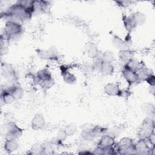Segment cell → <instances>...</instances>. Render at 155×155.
Segmentation results:
<instances>
[{
	"mask_svg": "<svg viewBox=\"0 0 155 155\" xmlns=\"http://www.w3.org/2000/svg\"><path fill=\"white\" fill-rule=\"evenodd\" d=\"M78 129V127L75 124H70L64 129L67 136H71L75 134Z\"/></svg>",
	"mask_w": 155,
	"mask_h": 155,
	"instance_id": "d6a6232c",
	"label": "cell"
},
{
	"mask_svg": "<svg viewBox=\"0 0 155 155\" xmlns=\"http://www.w3.org/2000/svg\"><path fill=\"white\" fill-rule=\"evenodd\" d=\"M99 71L105 76L111 75L114 72V67L112 63L102 61Z\"/></svg>",
	"mask_w": 155,
	"mask_h": 155,
	"instance_id": "ffe728a7",
	"label": "cell"
},
{
	"mask_svg": "<svg viewBox=\"0 0 155 155\" xmlns=\"http://www.w3.org/2000/svg\"><path fill=\"white\" fill-rule=\"evenodd\" d=\"M108 130V128L99 126V125H94L93 129L92 130L95 137H101L102 135L105 134Z\"/></svg>",
	"mask_w": 155,
	"mask_h": 155,
	"instance_id": "f546056e",
	"label": "cell"
},
{
	"mask_svg": "<svg viewBox=\"0 0 155 155\" xmlns=\"http://www.w3.org/2000/svg\"><path fill=\"white\" fill-rule=\"evenodd\" d=\"M43 150L42 154H53L54 151V146L52 145L50 141L45 142L42 143Z\"/></svg>",
	"mask_w": 155,
	"mask_h": 155,
	"instance_id": "f1b7e54d",
	"label": "cell"
},
{
	"mask_svg": "<svg viewBox=\"0 0 155 155\" xmlns=\"http://www.w3.org/2000/svg\"><path fill=\"white\" fill-rule=\"evenodd\" d=\"M122 129L121 127H114L111 129L108 128V130L106 133L110 135L111 136H112L113 137H114L115 139L116 137L119 136V135L122 132Z\"/></svg>",
	"mask_w": 155,
	"mask_h": 155,
	"instance_id": "836d02e7",
	"label": "cell"
},
{
	"mask_svg": "<svg viewBox=\"0 0 155 155\" xmlns=\"http://www.w3.org/2000/svg\"><path fill=\"white\" fill-rule=\"evenodd\" d=\"M1 71L2 75L7 81V82H17L15 71L10 64L6 63L2 64Z\"/></svg>",
	"mask_w": 155,
	"mask_h": 155,
	"instance_id": "ba28073f",
	"label": "cell"
},
{
	"mask_svg": "<svg viewBox=\"0 0 155 155\" xmlns=\"http://www.w3.org/2000/svg\"><path fill=\"white\" fill-rule=\"evenodd\" d=\"M150 93L152 94H154V86H150Z\"/></svg>",
	"mask_w": 155,
	"mask_h": 155,
	"instance_id": "b9f144b4",
	"label": "cell"
},
{
	"mask_svg": "<svg viewBox=\"0 0 155 155\" xmlns=\"http://www.w3.org/2000/svg\"><path fill=\"white\" fill-rule=\"evenodd\" d=\"M33 15H39L44 13L42 1H33L31 7Z\"/></svg>",
	"mask_w": 155,
	"mask_h": 155,
	"instance_id": "d4e9b609",
	"label": "cell"
},
{
	"mask_svg": "<svg viewBox=\"0 0 155 155\" xmlns=\"http://www.w3.org/2000/svg\"><path fill=\"white\" fill-rule=\"evenodd\" d=\"M145 81L147 82V84L150 85V86H154L155 85V76L154 74L148 75L145 79Z\"/></svg>",
	"mask_w": 155,
	"mask_h": 155,
	"instance_id": "d590c367",
	"label": "cell"
},
{
	"mask_svg": "<svg viewBox=\"0 0 155 155\" xmlns=\"http://www.w3.org/2000/svg\"><path fill=\"white\" fill-rule=\"evenodd\" d=\"M42 150H43L42 144L40 143H35L31 146L28 154H31V155L42 154Z\"/></svg>",
	"mask_w": 155,
	"mask_h": 155,
	"instance_id": "4316f807",
	"label": "cell"
},
{
	"mask_svg": "<svg viewBox=\"0 0 155 155\" xmlns=\"http://www.w3.org/2000/svg\"><path fill=\"white\" fill-rule=\"evenodd\" d=\"M80 136L81 139L85 142H91L95 139V136L92 130H82Z\"/></svg>",
	"mask_w": 155,
	"mask_h": 155,
	"instance_id": "484cf974",
	"label": "cell"
},
{
	"mask_svg": "<svg viewBox=\"0 0 155 155\" xmlns=\"http://www.w3.org/2000/svg\"><path fill=\"white\" fill-rule=\"evenodd\" d=\"M132 16L134 19V21L136 24V25H142L145 23L146 21V16L145 15L140 13L139 12H136L134 14L132 15Z\"/></svg>",
	"mask_w": 155,
	"mask_h": 155,
	"instance_id": "83f0119b",
	"label": "cell"
},
{
	"mask_svg": "<svg viewBox=\"0 0 155 155\" xmlns=\"http://www.w3.org/2000/svg\"><path fill=\"white\" fill-rule=\"evenodd\" d=\"M24 33L22 24L14 21H6L1 38L8 42L18 40Z\"/></svg>",
	"mask_w": 155,
	"mask_h": 155,
	"instance_id": "7a4b0ae2",
	"label": "cell"
},
{
	"mask_svg": "<svg viewBox=\"0 0 155 155\" xmlns=\"http://www.w3.org/2000/svg\"><path fill=\"white\" fill-rule=\"evenodd\" d=\"M94 125L91 124H89V123H87L85 124L84 125H83L82 126V130H92L94 128Z\"/></svg>",
	"mask_w": 155,
	"mask_h": 155,
	"instance_id": "60d3db41",
	"label": "cell"
},
{
	"mask_svg": "<svg viewBox=\"0 0 155 155\" xmlns=\"http://www.w3.org/2000/svg\"><path fill=\"white\" fill-rule=\"evenodd\" d=\"M85 50L88 56L92 59L95 58L99 53L97 45L92 42L87 43L85 47Z\"/></svg>",
	"mask_w": 155,
	"mask_h": 155,
	"instance_id": "d6986e66",
	"label": "cell"
},
{
	"mask_svg": "<svg viewBox=\"0 0 155 155\" xmlns=\"http://www.w3.org/2000/svg\"><path fill=\"white\" fill-rule=\"evenodd\" d=\"M115 143V139L110 135L105 133L100 137L97 145L101 147H110L114 146Z\"/></svg>",
	"mask_w": 155,
	"mask_h": 155,
	"instance_id": "9a60e30c",
	"label": "cell"
},
{
	"mask_svg": "<svg viewBox=\"0 0 155 155\" xmlns=\"http://www.w3.org/2000/svg\"><path fill=\"white\" fill-rule=\"evenodd\" d=\"M93 154H101V155H115L117 154L114 146L110 147H101L97 145L94 148L93 151Z\"/></svg>",
	"mask_w": 155,
	"mask_h": 155,
	"instance_id": "4fadbf2b",
	"label": "cell"
},
{
	"mask_svg": "<svg viewBox=\"0 0 155 155\" xmlns=\"http://www.w3.org/2000/svg\"><path fill=\"white\" fill-rule=\"evenodd\" d=\"M143 108H144L143 111L147 114V117H148L151 118V116H152L151 117L154 119V105L151 104L147 103V104H145V107H143Z\"/></svg>",
	"mask_w": 155,
	"mask_h": 155,
	"instance_id": "1f68e13d",
	"label": "cell"
},
{
	"mask_svg": "<svg viewBox=\"0 0 155 155\" xmlns=\"http://www.w3.org/2000/svg\"><path fill=\"white\" fill-rule=\"evenodd\" d=\"M38 57L41 59L44 60H56L58 56L56 53L51 49L49 50H42L38 49L36 50Z\"/></svg>",
	"mask_w": 155,
	"mask_h": 155,
	"instance_id": "8fae6325",
	"label": "cell"
},
{
	"mask_svg": "<svg viewBox=\"0 0 155 155\" xmlns=\"http://www.w3.org/2000/svg\"><path fill=\"white\" fill-rule=\"evenodd\" d=\"M23 134V130L14 121H9L7 124L5 139H18Z\"/></svg>",
	"mask_w": 155,
	"mask_h": 155,
	"instance_id": "52a82bcc",
	"label": "cell"
},
{
	"mask_svg": "<svg viewBox=\"0 0 155 155\" xmlns=\"http://www.w3.org/2000/svg\"><path fill=\"white\" fill-rule=\"evenodd\" d=\"M122 73L124 78H125V79L129 85L139 83L136 73L130 70L125 65H124L122 68Z\"/></svg>",
	"mask_w": 155,
	"mask_h": 155,
	"instance_id": "9c48e42d",
	"label": "cell"
},
{
	"mask_svg": "<svg viewBox=\"0 0 155 155\" xmlns=\"http://www.w3.org/2000/svg\"><path fill=\"white\" fill-rule=\"evenodd\" d=\"M33 16L31 9L27 8L19 4L18 1L11 5L5 11L1 13V19L5 21H14L23 24L24 22L30 20Z\"/></svg>",
	"mask_w": 155,
	"mask_h": 155,
	"instance_id": "6da1fadb",
	"label": "cell"
},
{
	"mask_svg": "<svg viewBox=\"0 0 155 155\" xmlns=\"http://www.w3.org/2000/svg\"><path fill=\"white\" fill-rule=\"evenodd\" d=\"M1 101L4 104H11L13 103L16 99L11 93L4 90L3 88H1Z\"/></svg>",
	"mask_w": 155,
	"mask_h": 155,
	"instance_id": "e0dca14e",
	"label": "cell"
},
{
	"mask_svg": "<svg viewBox=\"0 0 155 155\" xmlns=\"http://www.w3.org/2000/svg\"><path fill=\"white\" fill-rule=\"evenodd\" d=\"M154 133V119L147 117L142 122L138 132L139 139H146Z\"/></svg>",
	"mask_w": 155,
	"mask_h": 155,
	"instance_id": "5b68a950",
	"label": "cell"
},
{
	"mask_svg": "<svg viewBox=\"0 0 155 155\" xmlns=\"http://www.w3.org/2000/svg\"><path fill=\"white\" fill-rule=\"evenodd\" d=\"M50 141L54 147H59L62 145V140L58 138L57 136L53 137Z\"/></svg>",
	"mask_w": 155,
	"mask_h": 155,
	"instance_id": "e575fe53",
	"label": "cell"
},
{
	"mask_svg": "<svg viewBox=\"0 0 155 155\" xmlns=\"http://www.w3.org/2000/svg\"><path fill=\"white\" fill-rule=\"evenodd\" d=\"M150 145L152 147H154V143H155V134L154 133L150 135L146 139H145Z\"/></svg>",
	"mask_w": 155,
	"mask_h": 155,
	"instance_id": "f35d334b",
	"label": "cell"
},
{
	"mask_svg": "<svg viewBox=\"0 0 155 155\" xmlns=\"http://www.w3.org/2000/svg\"><path fill=\"white\" fill-rule=\"evenodd\" d=\"M61 70L63 79L65 82L68 84H73L76 82L77 79L76 76L73 73L68 71L67 68L65 69V68L62 67V68H61Z\"/></svg>",
	"mask_w": 155,
	"mask_h": 155,
	"instance_id": "44dd1931",
	"label": "cell"
},
{
	"mask_svg": "<svg viewBox=\"0 0 155 155\" xmlns=\"http://www.w3.org/2000/svg\"><path fill=\"white\" fill-rule=\"evenodd\" d=\"M113 45L117 49L119 50V51L130 49V46L127 44L125 40H122L121 38H120L117 36H115L113 38Z\"/></svg>",
	"mask_w": 155,
	"mask_h": 155,
	"instance_id": "7402d4cb",
	"label": "cell"
},
{
	"mask_svg": "<svg viewBox=\"0 0 155 155\" xmlns=\"http://www.w3.org/2000/svg\"><path fill=\"white\" fill-rule=\"evenodd\" d=\"M56 136L58 138H59L61 140H62V141H64L66 139V137H67L64 129H61V130H59L57 133Z\"/></svg>",
	"mask_w": 155,
	"mask_h": 155,
	"instance_id": "74e56055",
	"label": "cell"
},
{
	"mask_svg": "<svg viewBox=\"0 0 155 155\" xmlns=\"http://www.w3.org/2000/svg\"><path fill=\"white\" fill-rule=\"evenodd\" d=\"M122 21L124 23V25L125 28V30L128 33L131 32L137 26L132 15L129 16L124 15L122 16Z\"/></svg>",
	"mask_w": 155,
	"mask_h": 155,
	"instance_id": "ac0fdd59",
	"label": "cell"
},
{
	"mask_svg": "<svg viewBox=\"0 0 155 155\" xmlns=\"http://www.w3.org/2000/svg\"><path fill=\"white\" fill-rule=\"evenodd\" d=\"M35 78V82L43 89L48 90L54 84V80L51 73L47 68L39 70Z\"/></svg>",
	"mask_w": 155,
	"mask_h": 155,
	"instance_id": "277c9868",
	"label": "cell"
},
{
	"mask_svg": "<svg viewBox=\"0 0 155 155\" xmlns=\"http://www.w3.org/2000/svg\"><path fill=\"white\" fill-rule=\"evenodd\" d=\"M136 74H137L139 82L140 83L143 81H145V79L147 78L148 75L153 74V72L151 69L147 68L145 65V64L143 63L140 68L137 71Z\"/></svg>",
	"mask_w": 155,
	"mask_h": 155,
	"instance_id": "2e32d148",
	"label": "cell"
},
{
	"mask_svg": "<svg viewBox=\"0 0 155 155\" xmlns=\"http://www.w3.org/2000/svg\"><path fill=\"white\" fill-rule=\"evenodd\" d=\"M19 145L17 141V139H5L4 144V150L8 153H12L15 151H16Z\"/></svg>",
	"mask_w": 155,
	"mask_h": 155,
	"instance_id": "5bb4252c",
	"label": "cell"
},
{
	"mask_svg": "<svg viewBox=\"0 0 155 155\" xmlns=\"http://www.w3.org/2000/svg\"><path fill=\"white\" fill-rule=\"evenodd\" d=\"M115 3L119 7H127L132 4L131 1H116Z\"/></svg>",
	"mask_w": 155,
	"mask_h": 155,
	"instance_id": "8d00e7d4",
	"label": "cell"
},
{
	"mask_svg": "<svg viewBox=\"0 0 155 155\" xmlns=\"http://www.w3.org/2000/svg\"><path fill=\"white\" fill-rule=\"evenodd\" d=\"M143 62H140L134 59V58L129 60L127 63L125 64V66L127 67L130 70L137 73V71L140 68Z\"/></svg>",
	"mask_w": 155,
	"mask_h": 155,
	"instance_id": "cb8c5ba5",
	"label": "cell"
},
{
	"mask_svg": "<svg viewBox=\"0 0 155 155\" xmlns=\"http://www.w3.org/2000/svg\"><path fill=\"white\" fill-rule=\"evenodd\" d=\"M131 95V91L129 90L124 89L121 90L119 97H128Z\"/></svg>",
	"mask_w": 155,
	"mask_h": 155,
	"instance_id": "ab89813d",
	"label": "cell"
},
{
	"mask_svg": "<svg viewBox=\"0 0 155 155\" xmlns=\"http://www.w3.org/2000/svg\"><path fill=\"white\" fill-rule=\"evenodd\" d=\"M121 89L119 85L113 82H109L104 87V92L110 96H118L119 97Z\"/></svg>",
	"mask_w": 155,
	"mask_h": 155,
	"instance_id": "7c38bea8",
	"label": "cell"
},
{
	"mask_svg": "<svg viewBox=\"0 0 155 155\" xmlns=\"http://www.w3.org/2000/svg\"><path fill=\"white\" fill-rule=\"evenodd\" d=\"M133 55H134V52L130 49L121 50V51H119V58L120 60L122 62H124L125 64L127 63L131 59L133 58Z\"/></svg>",
	"mask_w": 155,
	"mask_h": 155,
	"instance_id": "603a6c76",
	"label": "cell"
},
{
	"mask_svg": "<svg viewBox=\"0 0 155 155\" xmlns=\"http://www.w3.org/2000/svg\"><path fill=\"white\" fill-rule=\"evenodd\" d=\"M155 147H152L145 139H139L135 143V154L148 155L153 154Z\"/></svg>",
	"mask_w": 155,
	"mask_h": 155,
	"instance_id": "8992f818",
	"label": "cell"
},
{
	"mask_svg": "<svg viewBox=\"0 0 155 155\" xmlns=\"http://www.w3.org/2000/svg\"><path fill=\"white\" fill-rule=\"evenodd\" d=\"M99 53V55L103 61H106L108 62L112 63V62L114 61V57L113 52L110 51H105L104 52H102V53Z\"/></svg>",
	"mask_w": 155,
	"mask_h": 155,
	"instance_id": "4dcf8cb0",
	"label": "cell"
},
{
	"mask_svg": "<svg viewBox=\"0 0 155 155\" xmlns=\"http://www.w3.org/2000/svg\"><path fill=\"white\" fill-rule=\"evenodd\" d=\"M117 154L131 155L135 154V142L130 137H124L114 145Z\"/></svg>",
	"mask_w": 155,
	"mask_h": 155,
	"instance_id": "3957f363",
	"label": "cell"
},
{
	"mask_svg": "<svg viewBox=\"0 0 155 155\" xmlns=\"http://www.w3.org/2000/svg\"><path fill=\"white\" fill-rule=\"evenodd\" d=\"M45 126V119L41 113L36 114L31 122V127L33 130L37 131L42 129Z\"/></svg>",
	"mask_w": 155,
	"mask_h": 155,
	"instance_id": "30bf717a",
	"label": "cell"
}]
</instances>
